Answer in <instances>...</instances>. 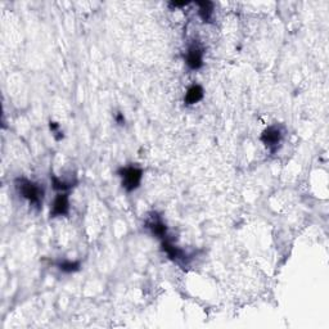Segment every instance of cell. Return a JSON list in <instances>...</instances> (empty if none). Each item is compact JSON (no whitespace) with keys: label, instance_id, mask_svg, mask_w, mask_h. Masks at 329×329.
Wrapping results in <instances>:
<instances>
[{"label":"cell","instance_id":"obj_4","mask_svg":"<svg viewBox=\"0 0 329 329\" xmlns=\"http://www.w3.org/2000/svg\"><path fill=\"white\" fill-rule=\"evenodd\" d=\"M203 56L204 49L198 44V43H193L189 45L187 52V57H185V62L187 66L193 71H197L203 66Z\"/></svg>","mask_w":329,"mask_h":329},{"label":"cell","instance_id":"obj_11","mask_svg":"<svg viewBox=\"0 0 329 329\" xmlns=\"http://www.w3.org/2000/svg\"><path fill=\"white\" fill-rule=\"evenodd\" d=\"M59 270H62L63 273H75V271H78L81 268V264L78 261H62L58 264Z\"/></svg>","mask_w":329,"mask_h":329},{"label":"cell","instance_id":"obj_5","mask_svg":"<svg viewBox=\"0 0 329 329\" xmlns=\"http://www.w3.org/2000/svg\"><path fill=\"white\" fill-rule=\"evenodd\" d=\"M70 211V201H68L67 193H58L54 198L51 209V218L66 216Z\"/></svg>","mask_w":329,"mask_h":329},{"label":"cell","instance_id":"obj_7","mask_svg":"<svg viewBox=\"0 0 329 329\" xmlns=\"http://www.w3.org/2000/svg\"><path fill=\"white\" fill-rule=\"evenodd\" d=\"M203 95H204V92H203V88H202L201 85L198 84L190 85V87L188 88L187 93H185V97H184L185 104L192 106V104L198 103V102H201L202 99H203Z\"/></svg>","mask_w":329,"mask_h":329},{"label":"cell","instance_id":"obj_6","mask_svg":"<svg viewBox=\"0 0 329 329\" xmlns=\"http://www.w3.org/2000/svg\"><path fill=\"white\" fill-rule=\"evenodd\" d=\"M162 250L166 252L169 257L173 261H185L187 259V254L183 250H180L179 247L174 245V243L170 239H168V237L162 239Z\"/></svg>","mask_w":329,"mask_h":329},{"label":"cell","instance_id":"obj_8","mask_svg":"<svg viewBox=\"0 0 329 329\" xmlns=\"http://www.w3.org/2000/svg\"><path fill=\"white\" fill-rule=\"evenodd\" d=\"M145 228L149 229L152 234L156 235V237H158V238H161V239H163V238L168 237V235H166L168 228H166V225L163 224V221H162L157 215H154V218H152L151 220L145 223Z\"/></svg>","mask_w":329,"mask_h":329},{"label":"cell","instance_id":"obj_14","mask_svg":"<svg viewBox=\"0 0 329 329\" xmlns=\"http://www.w3.org/2000/svg\"><path fill=\"white\" fill-rule=\"evenodd\" d=\"M49 129H51L53 133H58V129H59V125L57 122H53V121H51L49 122Z\"/></svg>","mask_w":329,"mask_h":329},{"label":"cell","instance_id":"obj_2","mask_svg":"<svg viewBox=\"0 0 329 329\" xmlns=\"http://www.w3.org/2000/svg\"><path fill=\"white\" fill-rule=\"evenodd\" d=\"M118 175L122 179V187L128 192L138 189L142 183L143 170L137 166H128V168H121L118 170Z\"/></svg>","mask_w":329,"mask_h":329},{"label":"cell","instance_id":"obj_9","mask_svg":"<svg viewBox=\"0 0 329 329\" xmlns=\"http://www.w3.org/2000/svg\"><path fill=\"white\" fill-rule=\"evenodd\" d=\"M197 6L199 7L198 14L203 22H211L212 14H214V3L211 2H197Z\"/></svg>","mask_w":329,"mask_h":329},{"label":"cell","instance_id":"obj_3","mask_svg":"<svg viewBox=\"0 0 329 329\" xmlns=\"http://www.w3.org/2000/svg\"><path fill=\"white\" fill-rule=\"evenodd\" d=\"M282 138H283L282 129L279 128V126H269L268 129H265V130L262 131L260 140L265 144L266 148L270 149L271 153H275L279 144H280V142H282Z\"/></svg>","mask_w":329,"mask_h":329},{"label":"cell","instance_id":"obj_1","mask_svg":"<svg viewBox=\"0 0 329 329\" xmlns=\"http://www.w3.org/2000/svg\"><path fill=\"white\" fill-rule=\"evenodd\" d=\"M14 184H16V189L20 193V195L27 199L31 204L36 207L42 206L43 198H44V188L42 185L25 178L16 179Z\"/></svg>","mask_w":329,"mask_h":329},{"label":"cell","instance_id":"obj_10","mask_svg":"<svg viewBox=\"0 0 329 329\" xmlns=\"http://www.w3.org/2000/svg\"><path fill=\"white\" fill-rule=\"evenodd\" d=\"M51 180H52V187H53V189L59 193H66L67 190H70L71 188L75 187L76 184V182H64V180H61V179L57 178L56 175H52Z\"/></svg>","mask_w":329,"mask_h":329},{"label":"cell","instance_id":"obj_12","mask_svg":"<svg viewBox=\"0 0 329 329\" xmlns=\"http://www.w3.org/2000/svg\"><path fill=\"white\" fill-rule=\"evenodd\" d=\"M116 122H117L118 125H124V124H125V117H124V114L121 113V112H118V113L116 114Z\"/></svg>","mask_w":329,"mask_h":329},{"label":"cell","instance_id":"obj_13","mask_svg":"<svg viewBox=\"0 0 329 329\" xmlns=\"http://www.w3.org/2000/svg\"><path fill=\"white\" fill-rule=\"evenodd\" d=\"M189 4V2H171V3H169V6L170 7H185Z\"/></svg>","mask_w":329,"mask_h":329}]
</instances>
